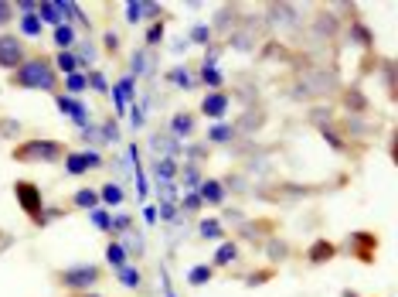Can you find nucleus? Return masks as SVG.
Here are the masks:
<instances>
[{
    "label": "nucleus",
    "mask_w": 398,
    "mask_h": 297,
    "mask_svg": "<svg viewBox=\"0 0 398 297\" xmlns=\"http://www.w3.org/2000/svg\"><path fill=\"white\" fill-rule=\"evenodd\" d=\"M7 86L10 89H34V93L61 96V75L55 72V62L38 48H31V55L21 62V68H14L7 75Z\"/></svg>",
    "instance_id": "1"
},
{
    "label": "nucleus",
    "mask_w": 398,
    "mask_h": 297,
    "mask_svg": "<svg viewBox=\"0 0 398 297\" xmlns=\"http://www.w3.org/2000/svg\"><path fill=\"white\" fill-rule=\"evenodd\" d=\"M72 147L65 140H51V137H31V140H17L10 147V161L17 165H61L65 154Z\"/></svg>",
    "instance_id": "2"
},
{
    "label": "nucleus",
    "mask_w": 398,
    "mask_h": 297,
    "mask_svg": "<svg viewBox=\"0 0 398 297\" xmlns=\"http://www.w3.org/2000/svg\"><path fill=\"white\" fill-rule=\"evenodd\" d=\"M51 280L61 287V294H86L95 291V284H102V266L99 264H72L51 273Z\"/></svg>",
    "instance_id": "3"
},
{
    "label": "nucleus",
    "mask_w": 398,
    "mask_h": 297,
    "mask_svg": "<svg viewBox=\"0 0 398 297\" xmlns=\"http://www.w3.org/2000/svg\"><path fill=\"white\" fill-rule=\"evenodd\" d=\"M14 198H17V205H21V212L28 215L34 226H45L48 222V212H45V195H41V188L34 185V181H14Z\"/></svg>",
    "instance_id": "4"
},
{
    "label": "nucleus",
    "mask_w": 398,
    "mask_h": 297,
    "mask_svg": "<svg viewBox=\"0 0 398 297\" xmlns=\"http://www.w3.org/2000/svg\"><path fill=\"white\" fill-rule=\"evenodd\" d=\"M31 55V45L14 31H0V68L3 72H14L21 68V62Z\"/></svg>",
    "instance_id": "5"
},
{
    "label": "nucleus",
    "mask_w": 398,
    "mask_h": 297,
    "mask_svg": "<svg viewBox=\"0 0 398 297\" xmlns=\"http://www.w3.org/2000/svg\"><path fill=\"white\" fill-rule=\"evenodd\" d=\"M198 113L208 116V120H225V113H228V93H225V89H212V93H205L201 106H198Z\"/></svg>",
    "instance_id": "6"
},
{
    "label": "nucleus",
    "mask_w": 398,
    "mask_h": 297,
    "mask_svg": "<svg viewBox=\"0 0 398 297\" xmlns=\"http://www.w3.org/2000/svg\"><path fill=\"white\" fill-rule=\"evenodd\" d=\"M61 165H65V171H68V174H86L89 167L102 165V158H99V154H79V151H68Z\"/></svg>",
    "instance_id": "7"
},
{
    "label": "nucleus",
    "mask_w": 398,
    "mask_h": 297,
    "mask_svg": "<svg viewBox=\"0 0 398 297\" xmlns=\"http://www.w3.org/2000/svg\"><path fill=\"white\" fill-rule=\"evenodd\" d=\"M198 198H201V205H212V208H218V205H225V185H221L218 178H205V181H201V192H198Z\"/></svg>",
    "instance_id": "8"
},
{
    "label": "nucleus",
    "mask_w": 398,
    "mask_h": 297,
    "mask_svg": "<svg viewBox=\"0 0 398 297\" xmlns=\"http://www.w3.org/2000/svg\"><path fill=\"white\" fill-rule=\"evenodd\" d=\"M239 260V243L235 239H221V246H218V253H214L212 266L214 270H225V266H232Z\"/></svg>",
    "instance_id": "9"
},
{
    "label": "nucleus",
    "mask_w": 398,
    "mask_h": 297,
    "mask_svg": "<svg viewBox=\"0 0 398 297\" xmlns=\"http://www.w3.org/2000/svg\"><path fill=\"white\" fill-rule=\"evenodd\" d=\"M337 257V246L334 243H327V239H320V243H313L310 250H306V264H331Z\"/></svg>",
    "instance_id": "10"
},
{
    "label": "nucleus",
    "mask_w": 398,
    "mask_h": 297,
    "mask_svg": "<svg viewBox=\"0 0 398 297\" xmlns=\"http://www.w3.org/2000/svg\"><path fill=\"white\" fill-rule=\"evenodd\" d=\"M51 62H55V72H58V75H75V72H82V66H86L75 52H58Z\"/></svg>",
    "instance_id": "11"
},
{
    "label": "nucleus",
    "mask_w": 398,
    "mask_h": 297,
    "mask_svg": "<svg viewBox=\"0 0 398 297\" xmlns=\"http://www.w3.org/2000/svg\"><path fill=\"white\" fill-rule=\"evenodd\" d=\"M214 277H218V270H214L212 264H198V266H191L187 284H191V287H205V284H212Z\"/></svg>",
    "instance_id": "12"
},
{
    "label": "nucleus",
    "mask_w": 398,
    "mask_h": 297,
    "mask_svg": "<svg viewBox=\"0 0 398 297\" xmlns=\"http://www.w3.org/2000/svg\"><path fill=\"white\" fill-rule=\"evenodd\" d=\"M106 264L113 266V270H120V266L129 264V253H126V246H122L120 239H113V243L106 246Z\"/></svg>",
    "instance_id": "13"
},
{
    "label": "nucleus",
    "mask_w": 398,
    "mask_h": 297,
    "mask_svg": "<svg viewBox=\"0 0 398 297\" xmlns=\"http://www.w3.org/2000/svg\"><path fill=\"white\" fill-rule=\"evenodd\" d=\"M72 205H75V208H86V212L99 208V188H79V192L72 195Z\"/></svg>",
    "instance_id": "14"
},
{
    "label": "nucleus",
    "mask_w": 398,
    "mask_h": 297,
    "mask_svg": "<svg viewBox=\"0 0 398 297\" xmlns=\"http://www.w3.org/2000/svg\"><path fill=\"white\" fill-rule=\"evenodd\" d=\"M122 188L120 185H113V181H106L102 188H99V205H113V208H120L122 205Z\"/></svg>",
    "instance_id": "15"
},
{
    "label": "nucleus",
    "mask_w": 398,
    "mask_h": 297,
    "mask_svg": "<svg viewBox=\"0 0 398 297\" xmlns=\"http://www.w3.org/2000/svg\"><path fill=\"white\" fill-rule=\"evenodd\" d=\"M86 89H89V75H86V72L65 75V82H61V93H72V96H79V93H86Z\"/></svg>",
    "instance_id": "16"
},
{
    "label": "nucleus",
    "mask_w": 398,
    "mask_h": 297,
    "mask_svg": "<svg viewBox=\"0 0 398 297\" xmlns=\"http://www.w3.org/2000/svg\"><path fill=\"white\" fill-rule=\"evenodd\" d=\"M55 45H58V52H72V45H75V28H72V24H58V28H55Z\"/></svg>",
    "instance_id": "17"
},
{
    "label": "nucleus",
    "mask_w": 398,
    "mask_h": 297,
    "mask_svg": "<svg viewBox=\"0 0 398 297\" xmlns=\"http://www.w3.org/2000/svg\"><path fill=\"white\" fill-rule=\"evenodd\" d=\"M198 236H201V239H225V229H221V222H218V219H201Z\"/></svg>",
    "instance_id": "18"
},
{
    "label": "nucleus",
    "mask_w": 398,
    "mask_h": 297,
    "mask_svg": "<svg viewBox=\"0 0 398 297\" xmlns=\"http://www.w3.org/2000/svg\"><path fill=\"white\" fill-rule=\"evenodd\" d=\"M116 277H120V284L122 287H129V291H136V287H140V270H136V266H120V270H116Z\"/></svg>",
    "instance_id": "19"
},
{
    "label": "nucleus",
    "mask_w": 398,
    "mask_h": 297,
    "mask_svg": "<svg viewBox=\"0 0 398 297\" xmlns=\"http://www.w3.org/2000/svg\"><path fill=\"white\" fill-rule=\"evenodd\" d=\"M174 130H177V133H191V130H194V113H177V116H174Z\"/></svg>",
    "instance_id": "20"
},
{
    "label": "nucleus",
    "mask_w": 398,
    "mask_h": 297,
    "mask_svg": "<svg viewBox=\"0 0 398 297\" xmlns=\"http://www.w3.org/2000/svg\"><path fill=\"white\" fill-rule=\"evenodd\" d=\"M14 17H17V7L10 0H0V28H7Z\"/></svg>",
    "instance_id": "21"
},
{
    "label": "nucleus",
    "mask_w": 398,
    "mask_h": 297,
    "mask_svg": "<svg viewBox=\"0 0 398 297\" xmlns=\"http://www.w3.org/2000/svg\"><path fill=\"white\" fill-rule=\"evenodd\" d=\"M133 93V79H122L120 86H116V106H120V113L126 109V96Z\"/></svg>",
    "instance_id": "22"
},
{
    "label": "nucleus",
    "mask_w": 398,
    "mask_h": 297,
    "mask_svg": "<svg viewBox=\"0 0 398 297\" xmlns=\"http://www.w3.org/2000/svg\"><path fill=\"white\" fill-rule=\"evenodd\" d=\"M89 215H92V222H95V226H99L102 232H113V219H109V215H106L102 208H92Z\"/></svg>",
    "instance_id": "23"
},
{
    "label": "nucleus",
    "mask_w": 398,
    "mask_h": 297,
    "mask_svg": "<svg viewBox=\"0 0 398 297\" xmlns=\"http://www.w3.org/2000/svg\"><path fill=\"white\" fill-rule=\"evenodd\" d=\"M201 79H205L208 86H214V89H221V75H218V68L205 66V68H201Z\"/></svg>",
    "instance_id": "24"
},
{
    "label": "nucleus",
    "mask_w": 398,
    "mask_h": 297,
    "mask_svg": "<svg viewBox=\"0 0 398 297\" xmlns=\"http://www.w3.org/2000/svg\"><path fill=\"white\" fill-rule=\"evenodd\" d=\"M21 17H24V28H28L31 38H34L38 31H41V24H38V17H34V14H21Z\"/></svg>",
    "instance_id": "25"
},
{
    "label": "nucleus",
    "mask_w": 398,
    "mask_h": 297,
    "mask_svg": "<svg viewBox=\"0 0 398 297\" xmlns=\"http://www.w3.org/2000/svg\"><path fill=\"white\" fill-rule=\"evenodd\" d=\"M160 34H164V24L150 28V34H147V45H157V41H160Z\"/></svg>",
    "instance_id": "26"
},
{
    "label": "nucleus",
    "mask_w": 398,
    "mask_h": 297,
    "mask_svg": "<svg viewBox=\"0 0 398 297\" xmlns=\"http://www.w3.org/2000/svg\"><path fill=\"white\" fill-rule=\"evenodd\" d=\"M208 137H214V140H228L232 133L225 130V127H214V130H208Z\"/></svg>",
    "instance_id": "27"
},
{
    "label": "nucleus",
    "mask_w": 398,
    "mask_h": 297,
    "mask_svg": "<svg viewBox=\"0 0 398 297\" xmlns=\"http://www.w3.org/2000/svg\"><path fill=\"white\" fill-rule=\"evenodd\" d=\"M61 297H109V294H99V291H86V294H61Z\"/></svg>",
    "instance_id": "28"
},
{
    "label": "nucleus",
    "mask_w": 398,
    "mask_h": 297,
    "mask_svg": "<svg viewBox=\"0 0 398 297\" xmlns=\"http://www.w3.org/2000/svg\"><path fill=\"white\" fill-rule=\"evenodd\" d=\"M347 297H358V294H347Z\"/></svg>",
    "instance_id": "29"
}]
</instances>
